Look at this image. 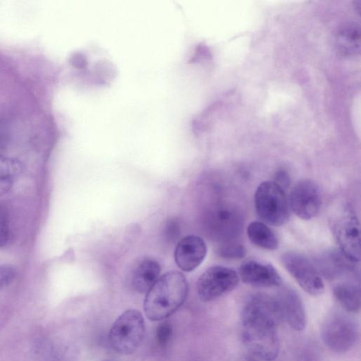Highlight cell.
I'll return each instance as SVG.
<instances>
[{"label": "cell", "mask_w": 361, "mask_h": 361, "mask_svg": "<svg viewBox=\"0 0 361 361\" xmlns=\"http://www.w3.org/2000/svg\"><path fill=\"white\" fill-rule=\"evenodd\" d=\"M322 338L332 351L343 353L351 350L358 337V327L353 319L342 313H333L324 322Z\"/></svg>", "instance_id": "5b68a950"}, {"label": "cell", "mask_w": 361, "mask_h": 361, "mask_svg": "<svg viewBox=\"0 0 361 361\" xmlns=\"http://www.w3.org/2000/svg\"><path fill=\"white\" fill-rule=\"evenodd\" d=\"M256 212L269 225L279 226L286 224L290 207L285 190L274 181L261 183L255 194Z\"/></svg>", "instance_id": "277c9868"}, {"label": "cell", "mask_w": 361, "mask_h": 361, "mask_svg": "<svg viewBox=\"0 0 361 361\" xmlns=\"http://www.w3.org/2000/svg\"><path fill=\"white\" fill-rule=\"evenodd\" d=\"M334 295L339 304L347 311L357 312L360 307L359 285L345 281L337 283L333 289Z\"/></svg>", "instance_id": "ac0fdd59"}, {"label": "cell", "mask_w": 361, "mask_h": 361, "mask_svg": "<svg viewBox=\"0 0 361 361\" xmlns=\"http://www.w3.org/2000/svg\"><path fill=\"white\" fill-rule=\"evenodd\" d=\"M336 47L343 55L353 56L360 51V27L355 22L342 25L336 33Z\"/></svg>", "instance_id": "9a60e30c"}, {"label": "cell", "mask_w": 361, "mask_h": 361, "mask_svg": "<svg viewBox=\"0 0 361 361\" xmlns=\"http://www.w3.org/2000/svg\"><path fill=\"white\" fill-rule=\"evenodd\" d=\"M281 259L285 269L306 293L314 296L324 293V285L320 273L307 257L290 251L284 252Z\"/></svg>", "instance_id": "8992f818"}, {"label": "cell", "mask_w": 361, "mask_h": 361, "mask_svg": "<svg viewBox=\"0 0 361 361\" xmlns=\"http://www.w3.org/2000/svg\"><path fill=\"white\" fill-rule=\"evenodd\" d=\"M282 313L283 319L294 330L300 331L306 326L307 319L302 301L293 289L285 288L276 297Z\"/></svg>", "instance_id": "4fadbf2b"}, {"label": "cell", "mask_w": 361, "mask_h": 361, "mask_svg": "<svg viewBox=\"0 0 361 361\" xmlns=\"http://www.w3.org/2000/svg\"><path fill=\"white\" fill-rule=\"evenodd\" d=\"M212 235L223 242L231 240L240 233L243 226L240 213L228 204L217 207L209 217Z\"/></svg>", "instance_id": "30bf717a"}, {"label": "cell", "mask_w": 361, "mask_h": 361, "mask_svg": "<svg viewBox=\"0 0 361 361\" xmlns=\"http://www.w3.org/2000/svg\"><path fill=\"white\" fill-rule=\"evenodd\" d=\"M16 276L17 270L13 265H0V289L12 283Z\"/></svg>", "instance_id": "7402d4cb"}, {"label": "cell", "mask_w": 361, "mask_h": 361, "mask_svg": "<svg viewBox=\"0 0 361 361\" xmlns=\"http://www.w3.org/2000/svg\"><path fill=\"white\" fill-rule=\"evenodd\" d=\"M161 267L158 262L151 258H142L134 266L131 281L134 289L140 293H147L159 278Z\"/></svg>", "instance_id": "5bb4252c"}, {"label": "cell", "mask_w": 361, "mask_h": 361, "mask_svg": "<svg viewBox=\"0 0 361 361\" xmlns=\"http://www.w3.org/2000/svg\"><path fill=\"white\" fill-rule=\"evenodd\" d=\"M23 169V164L18 160L0 154V179H12L21 173Z\"/></svg>", "instance_id": "d6986e66"}, {"label": "cell", "mask_w": 361, "mask_h": 361, "mask_svg": "<svg viewBox=\"0 0 361 361\" xmlns=\"http://www.w3.org/2000/svg\"><path fill=\"white\" fill-rule=\"evenodd\" d=\"M322 198L317 185L310 179L298 181L291 190L289 207L300 219L310 220L319 212Z\"/></svg>", "instance_id": "9c48e42d"}, {"label": "cell", "mask_w": 361, "mask_h": 361, "mask_svg": "<svg viewBox=\"0 0 361 361\" xmlns=\"http://www.w3.org/2000/svg\"><path fill=\"white\" fill-rule=\"evenodd\" d=\"M283 320L276 297L251 295L241 312V335L246 347L262 360H274L279 352L276 327Z\"/></svg>", "instance_id": "6da1fadb"}, {"label": "cell", "mask_w": 361, "mask_h": 361, "mask_svg": "<svg viewBox=\"0 0 361 361\" xmlns=\"http://www.w3.org/2000/svg\"><path fill=\"white\" fill-rule=\"evenodd\" d=\"M239 275L245 283L255 287L271 288L281 284V278L271 264L255 260L243 262Z\"/></svg>", "instance_id": "7c38bea8"}, {"label": "cell", "mask_w": 361, "mask_h": 361, "mask_svg": "<svg viewBox=\"0 0 361 361\" xmlns=\"http://www.w3.org/2000/svg\"><path fill=\"white\" fill-rule=\"evenodd\" d=\"M218 254L224 258L241 259L246 254V250L243 245L234 241L223 242L218 250Z\"/></svg>", "instance_id": "ffe728a7"}, {"label": "cell", "mask_w": 361, "mask_h": 361, "mask_svg": "<svg viewBox=\"0 0 361 361\" xmlns=\"http://www.w3.org/2000/svg\"><path fill=\"white\" fill-rule=\"evenodd\" d=\"M358 263L345 256L339 249L327 252L322 262L325 275L333 279L355 273Z\"/></svg>", "instance_id": "2e32d148"}, {"label": "cell", "mask_w": 361, "mask_h": 361, "mask_svg": "<svg viewBox=\"0 0 361 361\" xmlns=\"http://www.w3.org/2000/svg\"><path fill=\"white\" fill-rule=\"evenodd\" d=\"M331 230L338 249L350 259L359 262L360 258V231L355 215L347 212L331 223Z\"/></svg>", "instance_id": "ba28073f"}, {"label": "cell", "mask_w": 361, "mask_h": 361, "mask_svg": "<svg viewBox=\"0 0 361 361\" xmlns=\"http://www.w3.org/2000/svg\"><path fill=\"white\" fill-rule=\"evenodd\" d=\"M11 178L0 179V195L6 193L12 186Z\"/></svg>", "instance_id": "484cf974"}, {"label": "cell", "mask_w": 361, "mask_h": 361, "mask_svg": "<svg viewBox=\"0 0 361 361\" xmlns=\"http://www.w3.org/2000/svg\"><path fill=\"white\" fill-rule=\"evenodd\" d=\"M247 234L250 242L259 247L275 250L279 247L276 233L264 222L252 221L247 228Z\"/></svg>", "instance_id": "e0dca14e"}, {"label": "cell", "mask_w": 361, "mask_h": 361, "mask_svg": "<svg viewBox=\"0 0 361 361\" xmlns=\"http://www.w3.org/2000/svg\"><path fill=\"white\" fill-rule=\"evenodd\" d=\"M173 334V328L169 322H162L156 331V338L160 346H166L170 341Z\"/></svg>", "instance_id": "44dd1931"}, {"label": "cell", "mask_w": 361, "mask_h": 361, "mask_svg": "<svg viewBox=\"0 0 361 361\" xmlns=\"http://www.w3.org/2000/svg\"><path fill=\"white\" fill-rule=\"evenodd\" d=\"M188 283L180 271H169L159 277L146 293L143 308L147 319L161 321L176 312L185 301Z\"/></svg>", "instance_id": "7a4b0ae2"}, {"label": "cell", "mask_w": 361, "mask_h": 361, "mask_svg": "<svg viewBox=\"0 0 361 361\" xmlns=\"http://www.w3.org/2000/svg\"><path fill=\"white\" fill-rule=\"evenodd\" d=\"M145 331L142 313L135 309L126 310L114 322L109 334V343L117 353H133L142 343Z\"/></svg>", "instance_id": "3957f363"}, {"label": "cell", "mask_w": 361, "mask_h": 361, "mask_svg": "<svg viewBox=\"0 0 361 361\" xmlns=\"http://www.w3.org/2000/svg\"><path fill=\"white\" fill-rule=\"evenodd\" d=\"M9 238V227L7 217L0 208V247L4 246Z\"/></svg>", "instance_id": "cb8c5ba5"}, {"label": "cell", "mask_w": 361, "mask_h": 361, "mask_svg": "<svg viewBox=\"0 0 361 361\" xmlns=\"http://www.w3.org/2000/svg\"><path fill=\"white\" fill-rule=\"evenodd\" d=\"M273 181L285 190L290 183L288 172L283 169L278 170L275 173L274 180Z\"/></svg>", "instance_id": "d4e9b609"}, {"label": "cell", "mask_w": 361, "mask_h": 361, "mask_svg": "<svg viewBox=\"0 0 361 361\" xmlns=\"http://www.w3.org/2000/svg\"><path fill=\"white\" fill-rule=\"evenodd\" d=\"M207 245L200 236L189 235L179 240L175 248L174 259L184 271L195 269L207 255Z\"/></svg>", "instance_id": "8fae6325"}, {"label": "cell", "mask_w": 361, "mask_h": 361, "mask_svg": "<svg viewBox=\"0 0 361 361\" xmlns=\"http://www.w3.org/2000/svg\"><path fill=\"white\" fill-rule=\"evenodd\" d=\"M239 282L238 273L223 266H213L198 279L197 291L204 302L214 300L234 290Z\"/></svg>", "instance_id": "52a82bcc"}, {"label": "cell", "mask_w": 361, "mask_h": 361, "mask_svg": "<svg viewBox=\"0 0 361 361\" xmlns=\"http://www.w3.org/2000/svg\"><path fill=\"white\" fill-rule=\"evenodd\" d=\"M180 233V224L176 219L167 221L164 227V235L167 240L174 242L179 238Z\"/></svg>", "instance_id": "603a6c76"}, {"label": "cell", "mask_w": 361, "mask_h": 361, "mask_svg": "<svg viewBox=\"0 0 361 361\" xmlns=\"http://www.w3.org/2000/svg\"><path fill=\"white\" fill-rule=\"evenodd\" d=\"M103 361H113V360H103Z\"/></svg>", "instance_id": "4316f807"}]
</instances>
